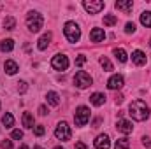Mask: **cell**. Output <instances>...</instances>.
Returning a JSON list of instances; mask_svg holds the SVG:
<instances>
[{"instance_id":"40","label":"cell","mask_w":151,"mask_h":149,"mask_svg":"<svg viewBox=\"0 0 151 149\" xmlns=\"http://www.w3.org/2000/svg\"><path fill=\"white\" fill-rule=\"evenodd\" d=\"M150 46H151V40H150Z\"/></svg>"},{"instance_id":"31","label":"cell","mask_w":151,"mask_h":149,"mask_svg":"<svg viewBox=\"0 0 151 149\" xmlns=\"http://www.w3.org/2000/svg\"><path fill=\"white\" fill-rule=\"evenodd\" d=\"M125 32H127V34H134V32H135V25H134V23H127V25H125Z\"/></svg>"},{"instance_id":"17","label":"cell","mask_w":151,"mask_h":149,"mask_svg":"<svg viewBox=\"0 0 151 149\" xmlns=\"http://www.w3.org/2000/svg\"><path fill=\"white\" fill-rule=\"evenodd\" d=\"M90 102H91L93 105L100 107V105H104V102H106V95H104V93H93V95L90 97Z\"/></svg>"},{"instance_id":"28","label":"cell","mask_w":151,"mask_h":149,"mask_svg":"<svg viewBox=\"0 0 151 149\" xmlns=\"http://www.w3.org/2000/svg\"><path fill=\"white\" fill-rule=\"evenodd\" d=\"M86 63V56L84 54H79L77 58H76V67H83Z\"/></svg>"},{"instance_id":"21","label":"cell","mask_w":151,"mask_h":149,"mask_svg":"<svg viewBox=\"0 0 151 149\" xmlns=\"http://www.w3.org/2000/svg\"><path fill=\"white\" fill-rule=\"evenodd\" d=\"M2 125H4L5 128H11V126L14 125V117H12L11 112H5V114L2 116Z\"/></svg>"},{"instance_id":"24","label":"cell","mask_w":151,"mask_h":149,"mask_svg":"<svg viewBox=\"0 0 151 149\" xmlns=\"http://www.w3.org/2000/svg\"><path fill=\"white\" fill-rule=\"evenodd\" d=\"M14 27H16V19H14L12 16H7V18L4 19V28H5V30H14Z\"/></svg>"},{"instance_id":"20","label":"cell","mask_w":151,"mask_h":149,"mask_svg":"<svg viewBox=\"0 0 151 149\" xmlns=\"http://www.w3.org/2000/svg\"><path fill=\"white\" fill-rule=\"evenodd\" d=\"M23 126L25 128H34V116L30 112H23Z\"/></svg>"},{"instance_id":"2","label":"cell","mask_w":151,"mask_h":149,"mask_svg":"<svg viewBox=\"0 0 151 149\" xmlns=\"http://www.w3.org/2000/svg\"><path fill=\"white\" fill-rule=\"evenodd\" d=\"M42 23H44V18H42L40 12H35V11L28 12V16H27V27H28L30 32H34V34L39 32L42 28Z\"/></svg>"},{"instance_id":"25","label":"cell","mask_w":151,"mask_h":149,"mask_svg":"<svg viewBox=\"0 0 151 149\" xmlns=\"http://www.w3.org/2000/svg\"><path fill=\"white\" fill-rule=\"evenodd\" d=\"M114 56L118 58V62H121V63H125L127 62V53H125V49H114Z\"/></svg>"},{"instance_id":"7","label":"cell","mask_w":151,"mask_h":149,"mask_svg":"<svg viewBox=\"0 0 151 149\" xmlns=\"http://www.w3.org/2000/svg\"><path fill=\"white\" fill-rule=\"evenodd\" d=\"M83 7H84L86 12H90V14H99V12L106 7V4H104L102 0H84V2H83Z\"/></svg>"},{"instance_id":"37","label":"cell","mask_w":151,"mask_h":149,"mask_svg":"<svg viewBox=\"0 0 151 149\" xmlns=\"http://www.w3.org/2000/svg\"><path fill=\"white\" fill-rule=\"evenodd\" d=\"M18 149H28V146H27V144H21V146H19Z\"/></svg>"},{"instance_id":"16","label":"cell","mask_w":151,"mask_h":149,"mask_svg":"<svg viewBox=\"0 0 151 149\" xmlns=\"http://www.w3.org/2000/svg\"><path fill=\"white\" fill-rule=\"evenodd\" d=\"M4 70H5L9 75H14L18 70H19V67H18V63H16V62H12V60H7V62L4 63Z\"/></svg>"},{"instance_id":"29","label":"cell","mask_w":151,"mask_h":149,"mask_svg":"<svg viewBox=\"0 0 151 149\" xmlns=\"http://www.w3.org/2000/svg\"><path fill=\"white\" fill-rule=\"evenodd\" d=\"M34 133H35L37 137H42V135L46 133V130H44V126H42V125H37V126L34 128Z\"/></svg>"},{"instance_id":"1","label":"cell","mask_w":151,"mask_h":149,"mask_svg":"<svg viewBox=\"0 0 151 149\" xmlns=\"http://www.w3.org/2000/svg\"><path fill=\"white\" fill-rule=\"evenodd\" d=\"M128 114L135 121H144V119L150 117V107L146 105L144 100H134L128 107Z\"/></svg>"},{"instance_id":"38","label":"cell","mask_w":151,"mask_h":149,"mask_svg":"<svg viewBox=\"0 0 151 149\" xmlns=\"http://www.w3.org/2000/svg\"><path fill=\"white\" fill-rule=\"evenodd\" d=\"M35 149H42V148H40V146H35Z\"/></svg>"},{"instance_id":"14","label":"cell","mask_w":151,"mask_h":149,"mask_svg":"<svg viewBox=\"0 0 151 149\" xmlns=\"http://www.w3.org/2000/svg\"><path fill=\"white\" fill-rule=\"evenodd\" d=\"M90 39H91V42H102L106 39V34H104L102 28H93L90 32Z\"/></svg>"},{"instance_id":"30","label":"cell","mask_w":151,"mask_h":149,"mask_svg":"<svg viewBox=\"0 0 151 149\" xmlns=\"http://www.w3.org/2000/svg\"><path fill=\"white\" fill-rule=\"evenodd\" d=\"M11 137H12V139H16V140H19V139H23V132H21V130H12Z\"/></svg>"},{"instance_id":"19","label":"cell","mask_w":151,"mask_h":149,"mask_svg":"<svg viewBox=\"0 0 151 149\" xmlns=\"http://www.w3.org/2000/svg\"><path fill=\"white\" fill-rule=\"evenodd\" d=\"M0 49H2V51H7V53L12 51V49H14V40H12V39H4V40L0 42Z\"/></svg>"},{"instance_id":"26","label":"cell","mask_w":151,"mask_h":149,"mask_svg":"<svg viewBox=\"0 0 151 149\" xmlns=\"http://www.w3.org/2000/svg\"><path fill=\"white\" fill-rule=\"evenodd\" d=\"M116 23H118V18H116V16H113V14L104 16V25H106V27H113Z\"/></svg>"},{"instance_id":"15","label":"cell","mask_w":151,"mask_h":149,"mask_svg":"<svg viewBox=\"0 0 151 149\" xmlns=\"http://www.w3.org/2000/svg\"><path fill=\"white\" fill-rule=\"evenodd\" d=\"M51 37H53V34L51 32H46L42 37L39 39V44H37V47L40 49V51H44L47 46H49V42H51Z\"/></svg>"},{"instance_id":"36","label":"cell","mask_w":151,"mask_h":149,"mask_svg":"<svg viewBox=\"0 0 151 149\" xmlns=\"http://www.w3.org/2000/svg\"><path fill=\"white\" fill-rule=\"evenodd\" d=\"M74 149H86V144H84V142H77Z\"/></svg>"},{"instance_id":"18","label":"cell","mask_w":151,"mask_h":149,"mask_svg":"<svg viewBox=\"0 0 151 149\" xmlns=\"http://www.w3.org/2000/svg\"><path fill=\"white\" fill-rule=\"evenodd\" d=\"M46 98H47V104L53 105V107H56V105L60 104V97H58L56 91H49V93L46 95Z\"/></svg>"},{"instance_id":"3","label":"cell","mask_w":151,"mask_h":149,"mask_svg":"<svg viewBox=\"0 0 151 149\" xmlns=\"http://www.w3.org/2000/svg\"><path fill=\"white\" fill-rule=\"evenodd\" d=\"M63 34H65V37H67L69 42H77L79 37H81V28L74 21H67L65 27H63Z\"/></svg>"},{"instance_id":"27","label":"cell","mask_w":151,"mask_h":149,"mask_svg":"<svg viewBox=\"0 0 151 149\" xmlns=\"http://www.w3.org/2000/svg\"><path fill=\"white\" fill-rule=\"evenodd\" d=\"M100 65H102V69H104L106 72H111V70H113V63H111L106 56H102V58H100Z\"/></svg>"},{"instance_id":"23","label":"cell","mask_w":151,"mask_h":149,"mask_svg":"<svg viewBox=\"0 0 151 149\" xmlns=\"http://www.w3.org/2000/svg\"><path fill=\"white\" fill-rule=\"evenodd\" d=\"M141 23L146 27V28H151V12L150 11H144L141 14Z\"/></svg>"},{"instance_id":"8","label":"cell","mask_w":151,"mask_h":149,"mask_svg":"<svg viewBox=\"0 0 151 149\" xmlns=\"http://www.w3.org/2000/svg\"><path fill=\"white\" fill-rule=\"evenodd\" d=\"M51 65L55 70H67L69 69V58L65 54H55L51 60Z\"/></svg>"},{"instance_id":"32","label":"cell","mask_w":151,"mask_h":149,"mask_svg":"<svg viewBox=\"0 0 151 149\" xmlns=\"http://www.w3.org/2000/svg\"><path fill=\"white\" fill-rule=\"evenodd\" d=\"M27 88H28V86H27V82H25V81H19V82H18V91H19V93H25V91H27Z\"/></svg>"},{"instance_id":"5","label":"cell","mask_w":151,"mask_h":149,"mask_svg":"<svg viewBox=\"0 0 151 149\" xmlns=\"http://www.w3.org/2000/svg\"><path fill=\"white\" fill-rule=\"evenodd\" d=\"M74 121H76L77 126H84V125L90 121V109L84 107V105L77 107V109H76V114H74Z\"/></svg>"},{"instance_id":"41","label":"cell","mask_w":151,"mask_h":149,"mask_svg":"<svg viewBox=\"0 0 151 149\" xmlns=\"http://www.w3.org/2000/svg\"><path fill=\"white\" fill-rule=\"evenodd\" d=\"M0 105H2V104H0Z\"/></svg>"},{"instance_id":"13","label":"cell","mask_w":151,"mask_h":149,"mask_svg":"<svg viewBox=\"0 0 151 149\" xmlns=\"http://www.w3.org/2000/svg\"><path fill=\"white\" fill-rule=\"evenodd\" d=\"M116 128H118L121 133H125V135L132 133V130H134L132 123H130V121H127V119H119V121H118V125H116Z\"/></svg>"},{"instance_id":"34","label":"cell","mask_w":151,"mask_h":149,"mask_svg":"<svg viewBox=\"0 0 151 149\" xmlns=\"http://www.w3.org/2000/svg\"><path fill=\"white\" fill-rule=\"evenodd\" d=\"M142 146H144V148H150L151 146V140L148 137H142Z\"/></svg>"},{"instance_id":"33","label":"cell","mask_w":151,"mask_h":149,"mask_svg":"<svg viewBox=\"0 0 151 149\" xmlns=\"http://www.w3.org/2000/svg\"><path fill=\"white\" fill-rule=\"evenodd\" d=\"M0 148L2 149H12V140H2V144H0Z\"/></svg>"},{"instance_id":"39","label":"cell","mask_w":151,"mask_h":149,"mask_svg":"<svg viewBox=\"0 0 151 149\" xmlns=\"http://www.w3.org/2000/svg\"><path fill=\"white\" fill-rule=\"evenodd\" d=\"M55 149H63V148H55Z\"/></svg>"},{"instance_id":"10","label":"cell","mask_w":151,"mask_h":149,"mask_svg":"<svg viewBox=\"0 0 151 149\" xmlns=\"http://www.w3.org/2000/svg\"><path fill=\"white\" fill-rule=\"evenodd\" d=\"M95 148L97 149H109L111 148V140H109V135H99L95 139Z\"/></svg>"},{"instance_id":"22","label":"cell","mask_w":151,"mask_h":149,"mask_svg":"<svg viewBox=\"0 0 151 149\" xmlns=\"http://www.w3.org/2000/svg\"><path fill=\"white\" fill-rule=\"evenodd\" d=\"M128 148H130V140H128L127 137L118 139V140H116V144H114V149H128Z\"/></svg>"},{"instance_id":"6","label":"cell","mask_w":151,"mask_h":149,"mask_svg":"<svg viewBox=\"0 0 151 149\" xmlns=\"http://www.w3.org/2000/svg\"><path fill=\"white\" fill-rule=\"evenodd\" d=\"M91 82H93V79L90 77V74H86L84 70H79V72L74 75V84L77 86V88H81V90L91 86Z\"/></svg>"},{"instance_id":"35","label":"cell","mask_w":151,"mask_h":149,"mask_svg":"<svg viewBox=\"0 0 151 149\" xmlns=\"http://www.w3.org/2000/svg\"><path fill=\"white\" fill-rule=\"evenodd\" d=\"M39 114H40V116H46V114H47V109H46V105H40V107H39Z\"/></svg>"},{"instance_id":"4","label":"cell","mask_w":151,"mask_h":149,"mask_svg":"<svg viewBox=\"0 0 151 149\" xmlns=\"http://www.w3.org/2000/svg\"><path fill=\"white\" fill-rule=\"evenodd\" d=\"M55 137L58 140H70L72 137V132H70V126L65 123V121H60L55 128Z\"/></svg>"},{"instance_id":"9","label":"cell","mask_w":151,"mask_h":149,"mask_svg":"<svg viewBox=\"0 0 151 149\" xmlns=\"http://www.w3.org/2000/svg\"><path fill=\"white\" fill-rule=\"evenodd\" d=\"M132 62L137 65V67H142V65H146V62H148V56L142 53V51H134L132 53Z\"/></svg>"},{"instance_id":"11","label":"cell","mask_w":151,"mask_h":149,"mask_svg":"<svg viewBox=\"0 0 151 149\" xmlns=\"http://www.w3.org/2000/svg\"><path fill=\"white\" fill-rule=\"evenodd\" d=\"M114 7H116L118 11H121V12H125V14H128V12L132 11V7H134V4H132V0H118V2L114 4Z\"/></svg>"},{"instance_id":"12","label":"cell","mask_w":151,"mask_h":149,"mask_svg":"<svg viewBox=\"0 0 151 149\" xmlns=\"http://www.w3.org/2000/svg\"><path fill=\"white\" fill-rule=\"evenodd\" d=\"M123 82H125L123 77L116 74V75H113V77L107 81V88H109V90H119V88H123Z\"/></svg>"}]
</instances>
